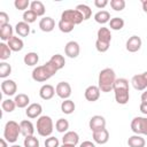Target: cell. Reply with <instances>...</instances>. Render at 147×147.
Instances as JSON below:
<instances>
[{
    "label": "cell",
    "mask_w": 147,
    "mask_h": 147,
    "mask_svg": "<svg viewBox=\"0 0 147 147\" xmlns=\"http://www.w3.org/2000/svg\"><path fill=\"white\" fill-rule=\"evenodd\" d=\"M116 74L111 68H105L99 72L98 78V87L101 92L108 93L113 90L115 80H116Z\"/></svg>",
    "instance_id": "1"
},
{
    "label": "cell",
    "mask_w": 147,
    "mask_h": 147,
    "mask_svg": "<svg viewBox=\"0 0 147 147\" xmlns=\"http://www.w3.org/2000/svg\"><path fill=\"white\" fill-rule=\"evenodd\" d=\"M115 100L119 105H126L130 99V90H129V82L125 78H117L115 80L113 87Z\"/></svg>",
    "instance_id": "2"
},
{
    "label": "cell",
    "mask_w": 147,
    "mask_h": 147,
    "mask_svg": "<svg viewBox=\"0 0 147 147\" xmlns=\"http://www.w3.org/2000/svg\"><path fill=\"white\" fill-rule=\"evenodd\" d=\"M57 71H59L57 68L51 61H48L45 64L36 67L33 69V71H32V79L36 80V82L42 83V82L48 80L51 77H53Z\"/></svg>",
    "instance_id": "3"
},
{
    "label": "cell",
    "mask_w": 147,
    "mask_h": 147,
    "mask_svg": "<svg viewBox=\"0 0 147 147\" xmlns=\"http://www.w3.org/2000/svg\"><path fill=\"white\" fill-rule=\"evenodd\" d=\"M37 132L39 136L41 137H51L52 132H53V127H54V124H53V121L49 116L47 115H42L40 117H38L37 119Z\"/></svg>",
    "instance_id": "4"
},
{
    "label": "cell",
    "mask_w": 147,
    "mask_h": 147,
    "mask_svg": "<svg viewBox=\"0 0 147 147\" xmlns=\"http://www.w3.org/2000/svg\"><path fill=\"white\" fill-rule=\"evenodd\" d=\"M21 134V126L15 121H8L3 129V138L8 142H16L18 139V136Z\"/></svg>",
    "instance_id": "5"
},
{
    "label": "cell",
    "mask_w": 147,
    "mask_h": 147,
    "mask_svg": "<svg viewBox=\"0 0 147 147\" xmlns=\"http://www.w3.org/2000/svg\"><path fill=\"white\" fill-rule=\"evenodd\" d=\"M131 130L136 134H145L147 136V117H134L131 122Z\"/></svg>",
    "instance_id": "6"
},
{
    "label": "cell",
    "mask_w": 147,
    "mask_h": 147,
    "mask_svg": "<svg viewBox=\"0 0 147 147\" xmlns=\"http://www.w3.org/2000/svg\"><path fill=\"white\" fill-rule=\"evenodd\" d=\"M61 20L68 21L75 25H77L84 21V17L77 9H67L61 14Z\"/></svg>",
    "instance_id": "7"
},
{
    "label": "cell",
    "mask_w": 147,
    "mask_h": 147,
    "mask_svg": "<svg viewBox=\"0 0 147 147\" xmlns=\"http://www.w3.org/2000/svg\"><path fill=\"white\" fill-rule=\"evenodd\" d=\"M131 84L137 91H145L147 88V71L134 75L131 79Z\"/></svg>",
    "instance_id": "8"
},
{
    "label": "cell",
    "mask_w": 147,
    "mask_h": 147,
    "mask_svg": "<svg viewBox=\"0 0 147 147\" xmlns=\"http://www.w3.org/2000/svg\"><path fill=\"white\" fill-rule=\"evenodd\" d=\"M55 93L59 98L67 100L71 95V86L68 82H60L55 87Z\"/></svg>",
    "instance_id": "9"
},
{
    "label": "cell",
    "mask_w": 147,
    "mask_h": 147,
    "mask_svg": "<svg viewBox=\"0 0 147 147\" xmlns=\"http://www.w3.org/2000/svg\"><path fill=\"white\" fill-rule=\"evenodd\" d=\"M88 126H90L92 132L106 129V119L101 115H94L91 117V119L88 122Z\"/></svg>",
    "instance_id": "10"
},
{
    "label": "cell",
    "mask_w": 147,
    "mask_h": 147,
    "mask_svg": "<svg viewBox=\"0 0 147 147\" xmlns=\"http://www.w3.org/2000/svg\"><path fill=\"white\" fill-rule=\"evenodd\" d=\"M79 52H80V47L77 41L71 40V41L67 42V45L64 46V53L70 59H76L79 55Z\"/></svg>",
    "instance_id": "11"
},
{
    "label": "cell",
    "mask_w": 147,
    "mask_h": 147,
    "mask_svg": "<svg viewBox=\"0 0 147 147\" xmlns=\"http://www.w3.org/2000/svg\"><path fill=\"white\" fill-rule=\"evenodd\" d=\"M141 45H142V41H141V38L138 37V36H131L127 40H126V51L130 52V53H136L138 52L140 48H141Z\"/></svg>",
    "instance_id": "12"
},
{
    "label": "cell",
    "mask_w": 147,
    "mask_h": 147,
    "mask_svg": "<svg viewBox=\"0 0 147 147\" xmlns=\"http://www.w3.org/2000/svg\"><path fill=\"white\" fill-rule=\"evenodd\" d=\"M1 91L3 92L5 95H8V96H11L16 93L17 91V85L14 80L11 79H5L2 83H1Z\"/></svg>",
    "instance_id": "13"
},
{
    "label": "cell",
    "mask_w": 147,
    "mask_h": 147,
    "mask_svg": "<svg viewBox=\"0 0 147 147\" xmlns=\"http://www.w3.org/2000/svg\"><path fill=\"white\" fill-rule=\"evenodd\" d=\"M100 88L98 87V86H95V85H91V86H88L86 90H85V92H84V96H85V99L87 100V101H90V102H94V101H96L99 98H100Z\"/></svg>",
    "instance_id": "14"
},
{
    "label": "cell",
    "mask_w": 147,
    "mask_h": 147,
    "mask_svg": "<svg viewBox=\"0 0 147 147\" xmlns=\"http://www.w3.org/2000/svg\"><path fill=\"white\" fill-rule=\"evenodd\" d=\"M92 137H93V140L99 144V145H105L108 142L109 140V132L107 129H102V130H99V131H94L92 132Z\"/></svg>",
    "instance_id": "15"
},
{
    "label": "cell",
    "mask_w": 147,
    "mask_h": 147,
    "mask_svg": "<svg viewBox=\"0 0 147 147\" xmlns=\"http://www.w3.org/2000/svg\"><path fill=\"white\" fill-rule=\"evenodd\" d=\"M41 111H42V107L40 103H31L26 107V110H25V114L29 118H37V117H40L41 115Z\"/></svg>",
    "instance_id": "16"
},
{
    "label": "cell",
    "mask_w": 147,
    "mask_h": 147,
    "mask_svg": "<svg viewBox=\"0 0 147 147\" xmlns=\"http://www.w3.org/2000/svg\"><path fill=\"white\" fill-rule=\"evenodd\" d=\"M55 94V88L51 84H45L39 90V95L42 100H51Z\"/></svg>",
    "instance_id": "17"
},
{
    "label": "cell",
    "mask_w": 147,
    "mask_h": 147,
    "mask_svg": "<svg viewBox=\"0 0 147 147\" xmlns=\"http://www.w3.org/2000/svg\"><path fill=\"white\" fill-rule=\"evenodd\" d=\"M39 28L44 32H51L55 28V21L52 17H49V16L42 17L40 20V22H39Z\"/></svg>",
    "instance_id": "18"
},
{
    "label": "cell",
    "mask_w": 147,
    "mask_h": 147,
    "mask_svg": "<svg viewBox=\"0 0 147 147\" xmlns=\"http://www.w3.org/2000/svg\"><path fill=\"white\" fill-rule=\"evenodd\" d=\"M20 126H21V134L25 138V137H30V136H33L34 133V126L33 124L31 123V121H28V119H24L20 123Z\"/></svg>",
    "instance_id": "19"
},
{
    "label": "cell",
    "mask_w": 147,
    "mask_h": 147,
    "mask_svg": "<svg viewBox=\"0 0 147 147\" xmlns=\"http://www.w3.org/2000/svg\"><path fill=\"white\" fill-rule=\"evenodd\" d=\"M7 45L9 46V48L11 49V52H20V51H22L23 47H24L23 40H22L20 37H16V36H13V37L7 41Z\"/></svg>",
    "instance_id": "20"
},
{
    "label": "cell",
    "mask_w": 147,
    "mask_h": 147,
    "mask_svg": "<svg viewBox=\"0 0 147 147\" xmlns=\"http://www.w3.org/2000/svg\"><path fill=\"white\" fill-rule=\"evenodd\" d=\"M79 141V136L77 132L75 131H67L62 138V142L63 144H68V145H74L76 146Z\"/></svg>",
    "instance_id": "21"
},
{
    "label": "cell",
    "mask_w": 147,
    "mask_h": 147,
    "mask_svg": "<svg viewBox=\"0 0 147 147\" xmlns=\"http://www.w3.org/2000/svg\"><path fill=\"white\" fill-rule=\"evenodd\" d=\"M15 31L20 37H28L30 33V25L24 21L17 22V24L15 25Z\"/></svg>",
    "instance_id": "22"
},
{
    "label": "cell",
    "mask_w": 147,
    "mask_h": 147,
    "mask_svg": "<svg viewBox=\"0 0 147 147\" xmlns=\"http://www.w3.org/2000/svg\"><path fill=\"white\" fill-rule=\"evenodd\" d=\"M96 37H98V40L100 41H103V42H108L110 44L111 41V33H110V30L108 28H100L98 30V33H96Z\"/></svg>",
    "instance_id": "23"
},
{
    "label": "cell",
    "mask_w": 147,
    "mask_h": 147,
    "mask_svg": "<svg viewBox=\"0 0 147 147\" xmlns=\"http://www.w3.org/2000/svg\"><path fill=\"white\" fill-rule=\"evenodd\" d=\"M127 145L129 147H145L146 141L140 134H134L127 139Z\"/></svg>",
    "instance_id": "24"
},
{
    "label": "cell",
    "mask_w": 147,
    "mask_h": 147,
    "mask_svg": "<svg viewBox=\"0 0 147 147\" xmlns=\"http://www.w3.org/2000/svg\"><path fill=\"white\" fill-rule=\"evenodd\" d=\"M30 9L37 15V16H44L45 11H46V8L44 6V3L39 0H34L30 3Z\"/></svg>",
    "instance_id": "25"
},
{
    "label": "cell",
    "mask_w": 147,
    "mask_h": 147,
    "mask_svg": "<svg viewBox=\"0 0 147 147\" xmlns=\"http://www.w3.org/2000/svg\"><path fill=\"white\" fill-rule=\"evenodd\" d=\"M13 32H14V29H13V26L10 24H6V25L1 26L0 28V38H1V40L8 41L14 36Z\"/></svg>",
    "instance_id": "26"
},
{
    "label": "cell",
    "mask_w": 147,
    "mask_h": 147,
    "mask_svg": "<svg viewBox=\"0 0 147 147\" xmlns=\"http://www.w3.org/2000/svg\"><path fill=\"white\" fill-rule=\"evenodd\" d=\"M14 101H15L17 108H25V107H28V105L30 102V98L24 93H18L15 95Z\"/></svg>",
    "instance_id": "27"
},
{
    "label": "cell",
    "mask_w": 147,
    "mask_h": 147,
    "mask_svg": "<svg viewBox=\"0 0 147 147\" xmlns=\"http://www.w3.org/2000/svg\"><path fill=\"white\" fill-rule=\"evenodd\" d=\"M94 20H95V22L99 23V24L109 23V21H110V14H109V11H107V10H99L98 13H95Z\"/></svg>",
    "instance_id": "28"
},
{
    "label": "cell",
    "mask_w": 147,
    "mask_h": 147,
    "mask_svg": "<svg viewBox=\"0 0 147 147\" xmlns=\"http://www.w3.org/2000/svg\"><path fill=\"white\" fill-rule=\"evenodd\" d=\"M75 108H76L75 102L72 100H70V99L63 100L62 103H61V111L64 113V114H67V115L72 114L75 111Z\"/></svg>",
    "instance_id": "29"
},
{
    "label": "cell",
    "mask_w": 147,
    "mask_h": 147,
    "mask_svg": "<svg viewBox=\"0 0 147 147\" xmlns=\"http://www.w3.org/2000/svg\"><path fill=\"white\" fill-rule=\"evenodd\" d=\"M23 61H24V63H25L26 65H29V67H33V65H36V64L38 63V61H39V56H38L37 53H34V52H30V53H26V54L24 55Z\"/></svg>",
    "instance_id": "30"
},
{
    "label": "cell",
    "mask_w": 147,
    "mask_h": 147,
    "mask_svg": "<svg viewBox=\"0 0 147 147\" xmlns=\"http://www.w3.org/2000/svg\"><path fill=\"white\" fill-rule=\"evenodd\" d=\"M75 9H77L82 15H83V17H84V21H86V20H88L91 16H92V9L87 6V5H84V3H79V5H77L76 6V8Z\"/></svg>",
    "instance_id": "31"
},
{
    "label": "cell",
    "mask_w": 147,
    "mask_h": 147,
    "mask_svg": "<svg viewBox=\"0 0 147 147\" xmlns=\"http://www.w3.org/2000/svg\"><path fill=\"white\" fill-rule=\"evenodd\" d=\"M123 26H124V20L123 18H121V17H113V18H110L109 28L111 30L118 31V30H122Z\"/></svg>",
    "instance_id": "32"
},
{
    "label": "cell",
    "mask_w": 147,
    "mask_h": 147,
    "mask_svg": "<svg viewBox=\"0 0 147 147\" xmlns=\"http://www.w3.org/2000/svg\"><path fill=\"white\" fill-rule=\"evenodd\" d=\"M49 61L57 68V70L62 69V68L64 67V64H65V59H64V56L61 55V54H55V55H53V56L49 59Z\"/></svg>",
    "instance_id": "33"
},
{
    "label": "cell",
    "mask_w": 147,
    "mask_h": 147,
    "mask_svg": "<svg viewBox=\"0 0 147 147\" xmlns=\"http://www.w3.org/2000/svg\"><path fill=\"white\" fill-rule=\"evenodd\" d=\"M55 129H56L57 132L64 133L69 129V122L67 119H64V118H59L56 121V123H55Z\"/></svg>",
    "instance_id": "34"
},
{
    "label": "cell",
    "mask_w": 147,
    "mask_h": 147,
    "mask_svg": "<svg viewBox=\"0 0 147 147\" xmlns=\"http://www.w3.org/2000/svg\"><path fill=\"white\" fill-rule=\"evenodd\" d=\"M57 25H59L60 31L61 32H64V33L71 32L74 30V28H75V24H72V23H70L68 21H63V20H60V22H59Z\"/></svg>",
    "instance_id": "35"
},
{
    "label": "cell",
    "mask_w": 147,
    "mask_h": 147,
    "mask_svg": "<svg viewBox=\"0 0 147 147\" xmlns=\"http://www.w3.org/2000/svg\"><path fill=\"white\" fill-rule=\"evenodd\" d=\"M10 55H11V49L9 48V46L5 42H1L0 44V59L2 61H5V60L9 59Z\"/></svg>",
    "instance_id": "36"
},
{
    "label": "cell",
    "mask_w": 147,
    "mask_h": 147,
    "mask_svg": "<svg viewBox=\"0 0 147 147\" xmlns=\"http://www.w3.org/2000/svg\"><path fill=\"white\" fill-rule=\"evenodd\" d=\"M1 107H2V110H3V111H6V113H11V111L15 110L16 103H15V101L11 100V99H6V100L2 101Z\"/></svg>",
    "instance_id": "37"
},
{
    "label": "cell",
    "mask_w": 147,
    "mask_h": 147,
    "mask_svg": "<svg viewBox=\"0 0 147 147\" xmlns=\"http://www.w3.org/2000/svg\"><path fill=\"white\" fill-rule=\"evenodd\" d=\"M11 74V67L7 62H1L0 63V77L6 78Z\"/></svg>",
    "instance_id": "38"
},
{
    "label": "cell",
    "mask_w": 147,
    "mask_h": 147,
    "mask_svg": "<svg viewBox=\"0 0 147 147\" xmlns=\"http://www.w3.org/2000/svg\"><path fill=\"white\" fill-rule=\"evenodd\" d=\"M23 145H24V147H39V140L34 136L25 137Z\"/></svg>",
    "instance_id": "39"
},
{
    "label": "cell",
    "mask_w": 147,
    "mask_h": 147,
    "mask_svg": "<svg viewBox=\"0 0 147 147\" xmlns=\"http://www.w3.org/2000/svg\"><path fill=\"white\" fill-rule=\"evenodd\" d=\"M37 15L31 10V9H28V10H25L24 13H23V21L25 22V23H28V24H30V23H33L36 20H37Z\"/></svg>",
    "instance_id": "40"
},
{
    "label": "cell",
    "mask_w": 147,
    "mask_h": 147,
    "mask_svg": "<svg viewBox=\"0 0 147 147\" xmlns=\"http://www.w3.org/2000/svg\"><path fill=\"white\" fill-rule=\"evenodd\" d=\"M125 1L124 0H110V7L115 11H121L125 8Z\"/></svg>",
    "instance_id": "41"
},
{
    "label": "cell",
    "mask_w": 147,
    "mask_h": 147,
    "mask_svg": "<svg viewBox=\"0 0 147 147\" xmlns=\"http://www.w3.org/2000/svg\"><path fill=\"white\" fill-rule=\"evenodd\" d=\"M30 1L29 0H15L14 1V6H15V8L16 9H18V10H28L26 8L28 7H30Z\"/></svg>",
    "instance_id": "42"
},
{
    "label": "cell",
    "mask_w": 147,
    "mask_h": 147,
    "mask_svg": "<svg viewBox=\"0 0 147 147\" xmlns=\"http://www.w3.org/2000/svg\"><path fill=\"white\" fill-rule=\"evenodd\" d=\"M109 46H110V44H108V42H103V41H100L98 39L95 41V48L100 53H106L109 49Z\"/></svg>",
    "instance_id": "43"
},
{
    "label": "cell",
    "mask_w": 147,
    "mask_h": 147,
    "mask_svg": "<svg viewBox=\"0 0 147 147\" xmlns=\"http://www.w3.org/2000/svg\"><path fill=\"white\" fill-rule=\"evenodd\" d=\"M45 147H60V142L59 139L55 137H48L45 140Z\"/></svg>",
    "instance_id": "44"
},
{
    "label": "cell",
    "mask_w": 147,
    "mask_h": 147,
    "mask_svg": "<svg viewBox=\"0 0 147 147\" xmlns=\"http://www.w3.org/2000/svg\"><path fill=\"white\" fill-rule=\"evenodd\" d=\"M6 24H9V16L7 13L1 11L0 13V28L6 25Z\"/></svg>",
    "instance_id": "45"
},
{
    "label": "cell",
    "mask_w": 147,
    "mask_h": 147,
    "mask_svg": "<svg viewBox=\"0 0 147 147\" xmlns=\"http://www.w3.org/2000/svg\"><path fill=\"white\" fill-rule=\"evenodd\" d=\"M107 5H108V1L107 0H94V6L96 8H99V9L105 8Z\"/></svg>",
    "instance_id": "46"
},
{
    "label": "cell",
    "mask_w": 147,
    "mask_h": 147,
    "mask_svg": "<svg viewBox=\"0 0 147 147\" xmlns=\"http://www.w3.org/2000/svg\"><path fill=\"white\" fill-rule=\"evenodd\" d=\"M139 108H140V111H141L142 114L147 115V102H141Z\"/></svg>",
    "instance_id": "47"
},
{
    "label": "cell",
    "mask_w": 147,
    "mask_h": 147,
    "mask_svg": "<svg viewBox=\"0 0 147 147\" xmlns=\"http://www.w3.org/2000/svg\"><path fill=\"white\" fill-rule=\"evenodd\" d=\"M79 147H95V145H94L92 141L86 140V141H83V142L80 144V146H79Z\"/></svg>",
    "instance_id": "48"
},
{
    "label": "cell",
    "mask_w": 147,
    "mask_h": 147,
    "mask_svg": "<svg viewBox=\"0 0 147 147\" xmlns=\"http://www.w3.org/2000/svg\"><path fill=\"white\" fill-rule=\"evenodd\" d=\"M7 140L5 139V138H2V139H0V147H8V145H7Z\"/></svg>",
    "instance_id": "49"
},
{
    "label": "cell",
    "mask_w": 147,
    "mask_h": 147,
    "mask_svg": "<svg viewBox=\"0 0 147 147\" xmlns=\"http://www.w3.org/2000/svg\"><path fill=\"white\" fill-rule=\"evenodd\" d=\"M141 102H147V90L141 94Z\"/></svg>",
    "instance_id": "50"
},
{
    "label": "cell",
    "mask_w": 147,
    "mask_h": 147,
    "mask_svg": "<svg viewBox=\"0 0 147 147\" xmlns=\"http://www.w3.org/2000/svg\"><path fill=\"white\" fill-rule=\"evenodd\" d=\"M141 3H142V9H144V11L147 13V0H142Z\"/></svg>",
    "instance_id": "51"
},
{
    "label": "cell",
    "mask_w": 147,
    "mask_h": 147,
    "mask_svg": "<svg viewBox=\"0 0 147 147\" xmlns=\"http://www.w3.org/2000/svg\"><path fill=\"white\" fill-rule=\"evenodd\" d=\"M60 147H76V146H74V145H68V144H62V146H60Z\"/></svg>",
    "instance_id": "52"
},
{
    "label": "cell",
    "mask_w": 147,
    "mask_h": 147,
    "mask_svg": "<svg viewBox=\"0 0 147 147\" xmlns=\"http://www.w3.org/2000/svg\"><path fill=\"white\" fill-rule=\"evenodd\" d=\"M11 147H22V146H20V145H13Z\"/></svg>",
    "instance_id": "53"
}]
</instances>
